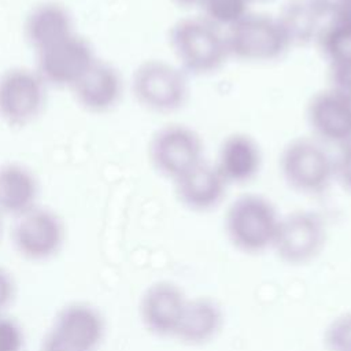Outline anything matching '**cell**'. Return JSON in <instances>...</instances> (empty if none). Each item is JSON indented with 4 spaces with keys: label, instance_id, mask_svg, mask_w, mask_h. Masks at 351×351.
<instances>
[{
    "label": "cell",
    "instance_id": "83f0119b",
    "mask_svg": "<svg viewBox=\"0 0 351 351\" xmlns=\"http://www.w3.org/2000/svg\"><path fill=\"white\" fill-rule=\"evenodd\" d=\"M317 10L325 16V18H330L341 11H344L346 8L351 7V0H310Z\"/></svg>",
    "mask_w": 351,
    "mask_h": 351
},
{
    "label": "cell",
    "instance_id": "6da1fadb",
    "mask_svg": "<svg viewBox=\"0 0 351 351\" xmlns=\"http://www.w3.org/2000/svg\"><path fill=\"white\" fill-rule=\"evenodd\" d=\"M169 41L180 69L192 74L217 71L229 58L225 30L203 16L176 22L170 29Z\"/></svg>",
    "mask_w": 351,
    "mask_h": 351
},
{
    "label": "cell",
    "instance_id": "8fae6325",
    "mask_svg": "<svg viewBox=\"0 0 351 351\" xmlns=\"http://www.w3.org/2000/svg\"><path fill=\"white\" fill-rule=\"evenodd\" d=\"M306 117L321 144L339 148L351 141V100L335 88L317 92L307 104Z\"/></svg>",
    "mask_w": 351,
    "mask_h": 351
},
{
    "label": "cell",
    "instance_id": "3957f363",
    "mask_svg": "<svg viewBox=\"0 0 351 351\" xmlns=\"http://www.w3.org/2000/svg\"><path fill=\"white\" fill-rule=\"evenodd\" d=\"M48 99V85L34 67L12 66L0 73V121L10 128H26L40 118Z\"/></svg>",
    "mask_w": 351,
    "mask_h": 351
},
{
    "label": "cell",
    "instance_id": "52a82bcc",
    "mask_svg": "<svg viewBox=\"0 0 351 351\" xmlns=\"http://www.w3.org/2000/svg\"><path fill=\"white\" fill-rule=\"evenodd\" d=\"M229 56L244 62H269L281 56L289 41L277 18L247 14L225 30Z\"/></svg>",
    "mask_w": 351,
    "mask_h": 351
},
{
    "label": "cell",
    "instance_id": "44dd1931",
    "mask_svg": "<svg viewBox=\"0 0 351 351\" xmlns=\"http://www.w3.org/2000/svg\"><path fill=\"white\" fill-rule=\"evenodd\" d=\"M319 47L330 62L336 64L351 59V7L328 18L318 36Z\"/></svg>",
    "mask_w": 351,
    "mask_h": 351
},
{
    "label": "cell",
    "instance_id": "cb8c5ba5",
    "mask_svg": "<svg viewBox=\"0 0 351 351\" xmlns=\"http://www.w3.org/2000/svg\"><path fill=\"white\" fill-rule=\"evenodd\" d=\"M25 335L19 324L0 314V351H22Z\"/></svg>",
    "mask_w": 351,
    "mask_h": 351
},
{
    "label": "cell",
    "instance_id": "4fadbf2b",
    "mask_svg": "<svg viewBox=\"0 0 351 351\" xmlns=\"http://www.w3.org/2000/svg\"><path fill=\"white\" fill-rule=\"evenodd\" d=\"M74 351H96L106 335L100 311L88 303H70L62 307L48 330Z\"/></svg>",
    "mask_w": 351,
    "mask_h": 351
},
{
    "label": "cell",
    "instance_id": "4dcf8cb0",
    "mask_svg": "<svg viewBox=\"0 0 351 351\" xmlns=\"http://www.w3.org/2000/svg\"><path fill=\"white\" fill-rule=\"evenodd\" d=\"M1 228L3 226H1V215H0V236H1Z\"/></svg>",
    "mask_w": 351,
    "mask_h": 351
},
{
    "label": "cell",
    "instance_id": "4316f807",
    "mask_svg": "<svg viewBox=\"0 0 351 351\" xmlns=\"http://www.w3.org/2000/svg\"><path fill=\"white\" fill-rule=\"evenodd\" d=\"M15 298V281L11 273L0 266V314L12 303Z\"/></svg>",
    "mask_w": 351,
    "mask_h": 351
},
{
    "label": "cell",
    "instance_id": "8992f818",
    "mask_svg": "<svg viewBox=\"0 0 351 351\" xmlns=\"http://www.w3.org/2000/svg\"><path fill=\"white\" fill-rule=\"evenodd\" d=\"M34 53V69L48 88L71 89L97 60L93 45L78 32Z\"/></svg>",
    "mask_w": 351,
    "mask_h": 351
},
{
    "label": "cell",
    "instance_id": "ffe728a7",
    "mask_svg": "<svg viewBox=\"0 0 351 351\" xmlns=\"http://www.w3.org/2000/svg\"><path fill=\"white\" fill-rule=\"evenodd\" d=\"M322 18H325L310 0H291L278 15V22L289 41L307 43L318 38L322 29Z\"/></svg>",
    "mask_w": 351,
    "mask_h": 351
},
{
    "label": "cell",
    "instance_id": "484cf974",
    "mask_svg": "<svg viewBox=\"0 0 351 351\" xmlns=\"http://www.w3.org/2000/svg\"><path fill=\"white\" fill-rule=\"evenodd\" d=\"M332 88L351 100V59L330 64Z\"/></svg>",
    "mask_w": 351,
    "mask_h": 351
},
{
    "label": "cell",
    "instance_id": "277c9868",
    "mask_svg": "<svg viewBox=\"0 0 351 351\" xmlns=\"http://www.w3.org/2000/svg\"><path fill=\"white\" fill-rule=\"evenodd\" d=\"M130 89L143 108L156 114L178 110L188 97L185 73L160 59L141 62L132 74Z\"/></svg>",
    "mask_w": 351,
    "mask_h": 351
},
{
    "label": "cell",
    "instance_id": "ba28073f",
    "mask_svg": "<svg viewBox=\"0 0 351 351\" xmlns=\"http://www.w3.org/2000/svg\"><path fill=\"white\" fill-rule=\"evenodd\" d=\"M148 159L158 174L176 181L203 162V144L193 129L185 125H166L151 137Z\"/></svg>",
    "mask_w": 351,
    "mask_h": 351
},
{
    "label": "cell",
    "instance_id": "d4e9b609",
    "mask_svg": "<svg viewBox=\"0 0 351 351\" xmlns=\"http://www.w3.org/2000/svg\"><path fill=\"white\" fill-rule=\"evenodd\" d=\"M333 180L351 193V141L337 148L333 158Z\"/></svg>",
    "mask_w": 351,
    "mask_h": 351
},
{
    "label": "cell",
    "instance_id": "ac0fdd59",
    "mask_svg": "<svg viewBox=\"0 0 351 351\" xmlns=\"http://www.w3.org/2000/svg\"><path fill=\"white\" fill-rule=\"evenodd\" d=\"M261 162L256 141L245 133H232L222 140L214 166L228 185L245 184L258 174Z\"/></svg>",
    "mask_w": 351,
    "mask_h": 351
},
{
    "label": "cell",
    "instance_id": "e0dca14e",
    "mask_svg": "<svg viewBox=\"0 0 351 351\" xmlns=\"http://www.w3.org/2000/svg\"><path fill=\"white\" fill-rule=\"evenodd\" d=\"M173 182L181 204L197 213L210 211L217 207L222 202L228 186L215 166L204 160Z\"/></svg>",
    "mask_w": 351,
    "mask_h": 351
},
{
    "label": "cell",
    "instance_id": "603a6c76",
    "mask_svg": "<svg viewBox=\"0 0 351 351\" xmlns=\"http://www.w3.org/2000/svg\"><path fill=\"white\" fill-rule=\"evenodd\" d=\"M328 351H351V311L337 315L324 332Z\"/></svg>",
    "mask_w": 351,
    "mask_h": 351
},
{
    "label": "cell",
    "instance_id": "d6986e66",
    "mask_svg": "<svg viewBox=\"0 0 351 351\" xmlns=\"http://www.w3.org/2000/svg\"><path fill=\"white\" fill-rule=\"evenodd\" d=\"M222 324L223 313L215 300L188 298L174 339L186 346H203L217 337Z\"/></svg>",
    "mask_w": 351,
    "mask_h": 351
},
{
    "label": "cell",
    "instance_id": "30bf717a",
    "mask_svg": "<svg viewBox=\"0 0 351 351\" xmlns=\"http://www.w3.org/2000/svg\"><path fill=\"white\" fill-rule=\"evenodd\" d=\"M66 228L56 211L36 206L15 218L12 244L16 252L32 262L53 258L63 247Z\"/></svg>",
    "mask_w": 351,
    "mask_h": 351
},
{
    "label": "cell",
    "instance_id": "f546056e",
    "mask_svg": "<svg viewBox=\"0 0 351 351\" xmlns=\"http://www.w3.org/2000/svg\"><path fill=\"white\" fill-rule=\"evenodd\" d=\"M180 5H199L202 0H173Z\"/></svg>",
    "mask_w": 351,
    "mask_h": 351
},
{
    "label": "cell",
    "instance_id": "7402d4cb",
    "mask_svg": "<svg viewBox=\"0 0 351 351\" xmlns=\"http://www.w3.org/2000/svg\"><path fill=\"white\" fill-rule=\"evenodd\" d=\"M251 0H202V16L219 29H229L248 12Z\"/></svg>",
    "mask_w": 351,
    "mask_h": 351
},
{
    "label": "cell",
    "instance_id": "2e32d148",
    "mask_svg": "<svg viewBox=\"0 0 351 351\" xmlns=\"http://www.w3.org/2000/svg\"><path fill=\"white\" fill-rule=\"evenodd\" d=\"M40 181L27 165L18 160L0 163V215L18 218L38 206Z\"/></svg>",
    "mask_w": 351,
    "mask_h": 351
},
{
    "label": "cell",
    "instance_id": "7a4b0ae2",
    "mask_svg": "<svg viewBox=\"0 0 351 351\" xmlns=\"http://www.w3.org/2000/svg\"><path fill=\"white\" fill-rule=\"evenodd\" d=\"M280 215L270 200L261 195H243L225 214V233L230 244L244 254L271 250Z\"/></svg>",
    "mask_w": 351,
    "mask_h": 351
},
{
    "label": "cell",
    "instance_id": "9a60e30c",
    "mask_svg": "<svg viewBox=\"0 0 351 351\" xmlns=\"http://www.w3.org/2000/svg\"><path fill=\"white\" fill-rule=\"evenodd\" d=\"M22 30L26 43L34 52L77 32L73 12L58 0L36 3L26 12Z\"/></svg>",
    "mask_w": 351,
    "mask_h": 351
},
{
    "label": "cell",
    "instance_id": "f1b7e54d",
    "mask_svg": "<svg viewBox=\"0 0 351 351\" xmlns=\"http://www.w3.org/2000/svg\"><path fill=\"white\" fill-rule=\"evenodd\" d=\"M40 351H74V350H71L70 347L63 344L59 339H56L53 335L47 332L41 341Z\"/></svg>",
    "mask_w": 351,
    "mask_h": 351
},
{
    "label": "cell",
    "instance_id": "5bb4252c",
    "mask_svg": "<svg viewBox=\"0 0 351 351\" xmlns=\"http://www.w3.org/2000/svg\"><path fill=\"white\" fill-rule=\"evenodd\" d=\"M123 78L110 62L97 60L70 89L75 103L89 114H107L112 111L123 96Z\"/></svg>",
    "mask_w": 351,
    "mask_h": 351
},
{
    "label": "cell",
    "instance_id": "9c48e42d",
    "mask_svg": "<svg viewBox=\"0 0 351 351\" xmlns=\"http://www.w3.org/2000/svg\"><path fill=\"white\" fill-rule=\"evenodd\" d=\"M326 241V226L313 211H293L280 217L271 250L288 265H306L314 261Z\"/></svg>",
    "mask_w": 351,
    "mask_h": 351
},
{
    "label": "cell",
    "instance_id": "5b68a950",
    "mask_svg": "<svg viewBox=\"0 0 351 351\" xmlns=\"http://www.w3.org/2000/svg\"><path fill=\"white\" fill-rule=\"evenodd\" d=\"M280 171L293 191L318 195L333 181V158L315 138H296L284 147Z\"/></svg>",
    "mask_w": 351,
    "mask_h": 351
},
{
    "label": "cell",
    "instance_id": "7c38bea8",
    "mask_svg": "<svg viewBox=\"0 0 351 351\" xmlns=\"http://www.w3.org/2000/svg\"><path fill=\"white\" fill-rule=\"evenodd\" d=\"M188 298L173 281H158L141 295L138 314L144 328L158 337H174Z\"/></svg>",
    "mask_w": 351,
    "mask_h": 351
}]
</instances>
